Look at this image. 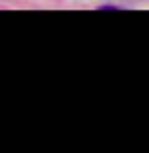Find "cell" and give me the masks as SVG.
Instances as JSON below:
<instances>
[{"mask_svg":"<svg viewBox=\"0 0 149 153\" xmlns=\"http://www.w3.org/2000/svg\"><path fill=\"white\" fill-rule=\"evenodd\" d=\"M97 10H101V12H121V10H125L123 6H113V4H103L99 6Z\"/></svg>","mask_w":149,"mask_h":153,"instance_id":"1","label":"cell"}]
</instances>
